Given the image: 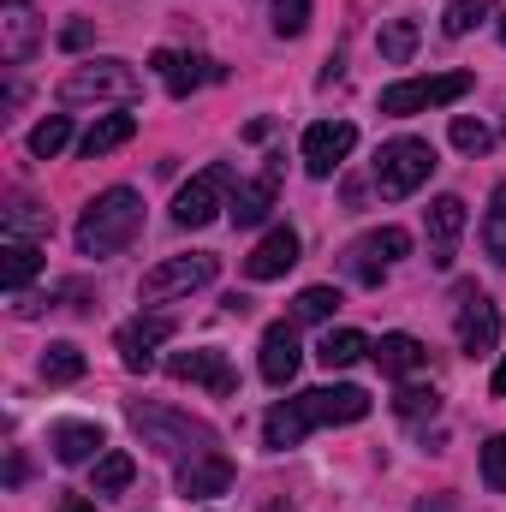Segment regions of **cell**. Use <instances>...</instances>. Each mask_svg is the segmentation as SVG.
<instances>
[{
	"label": "cell",
	"mask_w": 506,
	"mask_h": 512,
	"mask_svg": "<svg viewBox=\"0 0 506 512\" xmlns=\"http://www.w3.org/2000/svg\"><path fill=\"white\" fill-rule=\"evenodd\" d=\"M358 417H370V393H364V387H310V393H298V399H280V405L262 417V441H268L274 453H286V447H298L316 423H358Z\"/></svg>",
	"instance_id": "cell-1"
},
{
	"label": "cell",
	"mask_w": 506,
	"mask_h": 512,
	"mask_svg": "<svg viewBox=\"0 0 506 512\" xmlns=\"http://www.w3.org/2000/svg\"><path fill=\"white\" fill-rule=\"evenodd\" d=\"M137 233H143V197L126 191V185H114V191H102V197L84 209V221H78V251L84 256H114V251H126Z\"/></svg>",
	"instance_id": "cell-2"
},
{
	"label": "cell",
	"mask_w": 506,
	"mask_h": 512,
	"mask_svg": "<svg viewBox=\"0 0 506 512\" xmlns=\"http://www.w3.org/2000/svg\"><path fill=\"white\" fill-rule=\"evenodd\" d=\"M137 96H143V78L131 72L126 60H84V66H72L66 84H60V102H66V108H102V102L131 108Z\"/></svg>",
	"instance_id": "cell-3"
},
{
	"label": "cell",
	"mask_w": 506,
	"mask_h": 512,
	"mask_svg": "<svg viewBox=\"0 0 506 512\" xmlns=\"http://www.w3.org/2000/svg\"><path fill=\"white\" fill-rule=\"evenodd\" d=\"M131 429L161 459H191V453H209L215 447V429L209 423H197L185 411H167V405H131Z\"/></svg>",
	"instance_id": "cell-4"
},
{
	"label": "cell",
	"mask_w": 506,
	"mask_h": 512,
	"mask_svg": "<svg viewBox=\"0 0 506 512\" xmlns=\"http://www.w3.org/2000/svg\"><path fill=\"white\" fill-rule=\"evenodd\" d=\"M477 90V78L471 72H435V78H399V84H387L381 90V114H393V120H411V114H429V108H447V102H459V96H471Z\"/></svg>",
	"instance_id": "cell-5"
},
{
	"label": "cell",
	"mask_w": 506,
	"mask_h": 512,
	"mask_svg": "<svg viewBox=\"0 0 506 512\" xmlns=\"http://www.w3.org/2000/svg\"><path fill=\"white\" fill-rule=\"evenodd\" d=\"M429 173H435V149H429L423 137H393L376 155V191L387 203H399V197H411L417 185H429Z\"/></svg>",
	"instance_id": "cell-6"
},
{
	"label": "cell",
	"mask_w": 506,
	"mask_h": 512,
	"mask_svg": "<svg viewBox=\"0 0 506 512\" xmlns=\"http://www.w3.org/2000/svg\"><path fill=\"white\" fill-rule=\"evenodd\" d=\"M233 191H239L233 167H227V161H215V167H203V173L173 197V221H179V227H209L221 209H233Z\"/></svg>",
	"instance_id": "cell-7"
},
{
	"label": "cell",
	"mask_w": 506,
	"mask_h": 512,
	"mask_svg": "<svg viewBox=\"0 0 506 512\" xmlns=\"http://www.w3.org/2000/svg\"><path fill=\"white\" fill-rule=\"evenodd\" d=\"M215 256L209 251H191V256H167V262H155L149 274H143V286H137V298L143 304H167V298H179V292H197V286H209L215 280Z\"/></svg>",
	"instance_id": "cell-8"
},
{
	"label": "cell",
	"mask_w": 506,
	"mask_h": 512,
	"mask_svg": "<svg viewBox=\"0 0 506 512\" xmlns=\"http://www.w3.org/2000/svg\"><path fill=\"white\" fill-rule=\"evenodd\" d=\"M405 251H411V233H405V227L364 233L358 245H346V274H352V280H364V286H381L387 262H393V256H405Z\"/></svg>",
	"instance_id": "cell-9"
},
{
	"label": "cell",
	"mask_w": 506,
	"mask_h": 512,
	"mask_svg": "<svg viewBox=\"0 0 506 512\" xmlns=\"http://www.w3.org/2000/svg\"><path fill=\"white\" fill-rule=\"evenodd\" d=\"M495 346H501V310H495L477 286H465V292H459V352L489 358Z\"/></svg>",
	"instance_id": "cell-10"
},
{
	"label": "cell",
	"mask_w": 506,
	"mask_h": 512,
	"mask_svg": "<svg viewBox=\"0 0 506 512\" xmlns=\"http://www.w3.org/2000/svg\"><path fill=\"white\" fill-rule=\"evenodd\" d=\"M167 376H173V382L209 387L215 399H233V393H239V376H233L227 352H173V358H167Z\"/></svg>",
	"instance_id": "cell-11"
},
{
	"label": "cell",
	"mask_w": 506,
	"mask_h": 512,
	"mask_svg": "<svg viewBox=\"0 0 506 512\" xmlns=\"http://www.w3.org/2000/svg\"><path fill=\"white\" fill-rule=\"evenodd\" d=\"M173 334V316H131L126 328L114 334V346H120V364H126L131 376H149L155 370V346Z\"/></svg>",
	"instance_id": "cell-12"
},
{
	"label": "cell",
	"mask_w": 506,
	"mask_h": 512,
	"mask_svg": "<svg viewBox=\"0 0 506 512\" xmlns=\"http://www.w3.org/2000/svg\"><path fill=\"white\" fill-rule=\"evenodd\" d=\"M352 143H358V126H346V120H316V126L304 131V167H310L316 179H328V173L352 155Z\"/></svg>",
	"instance_id": "cell-13"
},
{
	"label": "cell",
	"mask_w": 506,
	"mask_h": 512,
	"mask_svg": "<svg viewBox=\"0 0 506 512\" xmlns=\"http://www.w3.org/2000/svg\"><path fill=\"white\" fill-rule=\"evenodd\" d=\"M227 489H233V459H227L221 447L191 453V459L179 465V495H185V501H209V495H227Z\"/></svg>",
	"instance_id": "cell-14"
},
{
	"label": "cell",
	"mask_w": 506,
	"mask_h": 512,
	"mask_svg": "<svg viewBox=\"0 0 506 512\" xmlns=\"http://www.w3.org/2000/svg\"><path fill=\"white\" fill-rule=\"evenodd\" d=\"M36 48H42V24H36L30 0H0V60L24 66Z\"/></svg>",
	"instance_id": "cell-15"
},
{
	"label": "cell",
	"mask_w": 506,
	"mask_h": 512,
	"mask_svg": "<svg viewBox=\"0 0 506 512\" xmlns=\"http://www.w3.org/2000/svg\"><path fill=\"white\" fill-rule=\"evenodd\" d=\"M459 233H465V203L459 197H435L429 203V262L435 268H453Z\"/></svg>",
	"instance_id": "cell-16"
},
{
	"label": "cell",
	"mask_w": 506,
	"mask_h": 512,
	"mask_svg": "<svg viewBox=\"0 0 506 512\" xmlns=\"http://www.w3.org/2000/svg\"><path fill=\"white\" fill-rule=\"evenodd\" d=\"M292 376H298V328L292 322H268V334H262V382L286 387Z\"/></svg>",
	"instance_id": "cell-17"
},
{
	"label": "cell",
	"mask_w": 506,
	"mask_h": 512,
	"mask_svg": "<svg viewBox=\"0 0 506 512\" xmlns=\"http://www.w3.org/2000/svg\"><path fill=\"white\" fill-rule=\"evenodd\" d=\"M292 262H298V233H292V227H274V233L245 256V274H251V280H280Z\"/></svg>",
	"instance_id": "cell-18"
},
{
	"label": "cell",
	"mask_w": 506,
	"mask_h": 512,
	"mask_svg": "<svg viewBox=\"0 0 506 512\" xmlns=\"http://www.w3.org/2000/svg\"><path fill=\"white\" fill-rule=\"evenodd\" d=\"M274 191H280V167H262L251 185H239L233 191V227H256V221H268V209H274Z\"/></svg>",
	"instance_id": "cell-19"
},
{
	"label": "cell",
	"mask_w": 506,
	"mask_h": 512,
	"mask_svg": "<svg viewBox=\"0 0 506 512\" xmlns=\"http://www.w3.org/2000/svg\"><path fill=\"white\" fill-rule=\"evenodd\" d=\"M155 72H161V84H167V96H191L203 78H221L209 60H197V54H173V48H161L155 60H149Z\"/></svg>",
	"instance_id": "cell-20"
},
{
	"label": "cell",
	"mask_w": 506,
	"mask_h": 512,
	"mask_svg": "<svg viewBox=\"0 0 506 512\" xmlns=\"http://www.w3.org/2000/svg\"><path fill=\"white\" fill-rule=\"evenodd\" d=\"M48 441H54V459H60V465H84V459H102V447H108L96 423H60Z\"/></svg>",
	"instance_id": "cell-21"
},
{
	"label": "cell",
	"mask_w": 506,
	"mask_h": 512,
	"mask_svg": "<svg viewBox=\"0 0 506 512\" xmlns=\"http://www.w3.org/2000/svg\"><path fill=\"white\" fill-rule=\"evenodd\" d=\"M381 364V376H411V370H423L429 364V352H423V340H411V334H381V346L370 352Z\"/></svg>",
	"instance_id": "cell-22"
},
{
	"label": "cell",
	"mask_w": 506,
	"mask_h": 512,
	"mask_svg": "<svg viewBox=\"0 0 506 512\" xmlns=\"http://www.w3.org/2000/svg\"><path fill=\"white\" fill-rule=\"evenodd\" d=\"M376 346L358 334V328H328L322 334V346H316V358H322V370H352L358 358H370Z\"/></svg>",
	"instance_id": "cell-23"
},
{
	"label": "cell",
	"mask_w": 506,
	"mask_h": 512,
	"mask_svg": "<svg viewBox=\"0 0 506 512\" xmlns=\"http://www.w3.org/2000/svg\"><path fill=\"white\" fill-rule=\"evenodd\" d=\"M131 137H137V120H131V114H102L96 126L78 137V149H84V161H96V155H108V149L131 143Z\"/></svg>",
	"instance_id": "cell-24"
},
{
	"label": "cell",
	"mask_w": 506,
	"mask_h": 512,
	"mask_svg": "<svg viewBox=\"0 0 506 512\" xmlns=\"http://www.w3.org/2000/svg\"><path fill=\"white\" fill-rule=\"evenodd\" d=\"M6 262H0V280H6V292H24L36 274H42V245H24V239H6Z\"/></svg>",
	"instance_id": "cell-25"
},
{
	"label": "cell",
	"mask_w": 506,
	"mask_h": 512,
	"mask_svg": "<svg viewBox=\"0 0 506 512\" xmlns=\"http://www.w3.org/2000/svg\"><path fill=\"white\" fill-rule=\"evenodd\" d=\"M376 48L387 66H411V54H417V24L411 18H387L376 30Z\"/></svg>",
	"instance_id": "cell-26"
},
{
	"label": "cell",
	"mask_w": 506,
	"mask_h": 512,
	"mask_svg": "<svg viewBox=\"0 0 506 512\" xmlns=\"http://www.w3.org/2000/svg\"><path fill=\"white\" fill-rule=\"evenodd\" d=\"M36 370H42V382H48V387H66V382H78V376H84V352H78L72 340H54V346L42 352V364H36Z\"/></svg>",
	"instance_id": "cell-27"
},
{
	"label": "cell",
	"mask_w": 506,
	"mask_h": 512,
	"mask_svg": "<svg viewBox=\"0 0 506 512\" xmlns=\"http://www.w3.org/2000/svg\"><path fill=\"white\" fill-rule=\"evenodd\" d=\"M54 233V221H48V209H36V203H12L6 209V239H24V245H36V239H48Z\"/></svg>",
	"instance_id": "cell-28"
},
{
	"label": "cell",
	"mask_w": 506,
	"mask_h": 512,
	"mask_svg": "<svg viewBox=\"0 0 506 512\" xmlns=\"http://www.w3.org/2000/svg\"><path fill=\"white\" fill-rule=\"evenodd\" d=\"M483 251H489V256L506 268V179L495 185V197H489V215H483Z\"/></svg>",
	"instance_id": "cell-29"
},
{
	"label": "cell",
	"mask_w": 506,
	"mask_h": 512,
	"mask_svg": "<svg viewBox=\"0 0 506 512\" xmlns=\"http://www.w3.org/2000/svg\"><path fill=\"white\" fill-rule=\"evenodd\" d=\"M334 310H340V292L334 286H304L292 298V322H328Z\"/></svg>",
	"instance_id": "cell-30"
},
{
	"label": "cell",
	"mask_w": 506,
	"mask_h": 512,
	"mask_svg": "<svg viewBox=\"0 0 506 512\" xmlns=\"http://www.w3.org/2000/svg\"><path fill=\"white\" fill-rule=\"evenodd\" d=\"M66 143H72V120H66V114H48L42 126L30 131V155H36V161H54Z\"/></svg>",
	"instance_id": "cell-31"
},
{
	"label": "cell",
	"mask_w": 506,
	"mask_h": 512,
	"mask_svg": "<svg viewBox=\"0 0 506 512\" xmlns=\"http://www.w3.org/2000/svg\"><path fill=\"white\" fill-rule=\"evenodd\" d=\"M131 477H137L131 453H102L96 459V495H120V489H131Z\"/></svg>",
	"instance_id": "cell-32"
},
{
	"label": "cell",
	"mask_w": 506,
	"mask_h": 512,
	"mask_svg": "<svg viewBox=\"0 0 506 512\" xmlns=\"http://www.w3.org/2000/svg\"><path fill=\"white\" fill-rule=\"evenodd\" d=\"M489 12H495V0H453L447 18H441V30H447V36H471Z\"/></svg>",
	"instance_id": "cell-33"
},
{
	"label": "cell",
	"mask_w": 506,
	"mask_h": 512,
	"mask_svg": "<svg viewBox=\"0 0 506 512\" xmlns=\"http://www.w3.org/2000/svg\"><path fill=\"white\" fill-rule=\"evenodd\" d=\"M393 411H399V417H435V411H441V393H435V387H399V393H393Z\"/></svg>",
	"instance_id": "cell-34"
},
{
	"label": "cell",
	"mask_w": 506,
	"mask_h": 512,
	"mask_svg": "<svg viewBox=\"0 0 506 512\" xmlns=\"http://www.w3.org/2000/svg\"><path fill=\"white\" fill-rule=\"evenodd\" d=\"M268 18H274V36H304V24H310V0H274Z\"/></svg>",
	"instance_id": "cell-35"
},
{
	"label": "cell",
	"mask_w": 506,
	"mask_h": 512,
	"mask_svg": "<svg viewBox=\"0 0 506 512\" xmlns=\"http://www.w3.org/2000/svg\"><path fill=\"white\" fill-rule=\"evenodd\" d=\"M453 149L483 155V149H489V126H483V120H471V114H459V120H453Z\"/></svg>",
	"instance_id": "cell-36"
},
{
	"label": "cell",
	"mask_w": 506,
	"mask_h": 512,
	"mask_svg": "<svg viewBox=\"0 0 506 512\" xmlns=\"http://www.w3.org/2000/svg\"><path fill=\"white\" fill-rule=\"evenodd\" d=\"M483 483H489L495 495H506V435H495V441L483 447Z\"/></svg>",
	"instance_id": "cell-37"
},
{
	"label": "cell",
	"mask_w": 506,
	"mask_h": 512,
	"mask_svg": "<svg viewBox=\"0 0 506 512\" xmlns=\"http://www.w3.org/2000/svg\"><path fill=\"white\" fill-rule=\"evenodd\" d=\"M60 42H66V48H84V42H90V24H66V36H60Z\"/></svg>",
	"instance_id": "cell-38"
},
{
	"label": "cell",
	"mask_w": 506,
	"mask_h": 512,
	"mask_svg": "<svg viewBox=\"0 0 506 512\" xmlns=\"http://www.w3.org/2000/svg\"><path fill=\"white\" fill-rule=\"evenodd\" d=\"M54 512H96V507H90L84 495H60V507H54Z\"/></svg>",
	"instance_id": "cell-39"
},
{
	"label": "cell",
	"mask_w": 506,
	"mask_h": 512,
	"mask_svg": "<svg viewBox=\"0 0 506 512\" xmlns=\"http://www.w3.org/2000/svg\"><path fill=\"white\" fill-rule=\"evenodd\" d=\"M495 399H506V364L495 370Z\"/></svg>",
	"instance_id": "cell-40"
},
{
	"label": "cell",
	"mask_w": 506,
	"mask_h": 512,
	"mask_svg": "<svg viewBox=\"0 0 506 512\" xmlns=\"http://www.w3.org/2000/svg\"><path fill=\"white\" fill-rule=\"evenodd\" d=\"M501 42H506V18H501Z\"/></svg>",
	"instance_id": "cell-41"
}]
</instances>
